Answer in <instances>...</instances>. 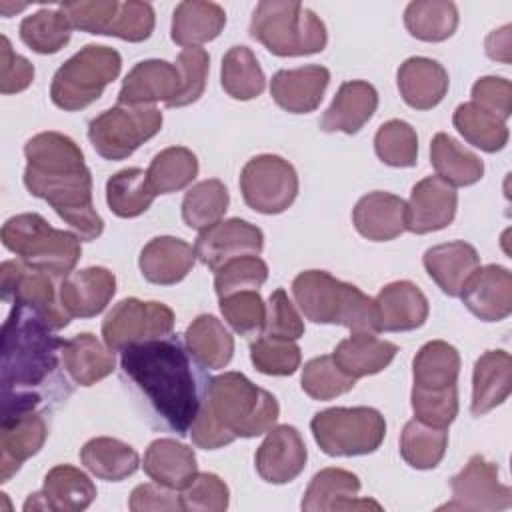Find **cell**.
Returning a JSON list of instances; mask_svg holds the SVG:
<instances>
[{"mask_svg": "<svg viewBox=\"0 0 512 512\" xmlns=\"http://www.w3.org/2000/svg\"><path fill=\"white\" fill-rule=\"evenodd\" d=\"M154 30V8L148 2H120L116 18L108 36H116L126 42H142L150 38Z\"/></svg>", "mask_w": 512, "mask_h": 512, "instance_id": "91938a15", "label": "cell"}, {"mask_svg": "<svg viewBox=\"0 0 512 512\" xmlns=\"http://www.w3.org/2000/svg\"><path fill=\"white\" fill-rule=\"evenodd\" d=\"M454 128L464 140L488 154L500 152L508 144V126L496 114L480 108L474 102H464L454 110Z\"/></svg>", "mask_w": 512, "mask_h": 512, "instance_id": "60d3db41", "label": "cell"}, {"mask_svg": "<svg viewBox=\"0 0 512 512\" xmlns=\"http://www.w3.org/2000/svg\"><path fill=\"white\" fill-rule=\"evenodd\" d=\"M176 66L182 76L180 94L168 104V108H182L196 102L206 88V76L210 68V56L204 48H184L178 58Z\"/></svg>", "mask_w": 512, "mask_h": 512, "instance_id": "9f6ffc18", "label": "cell"}, {"mask_svg": "<svg viewBox=\"0 0 512 512\" xmlns=\"http://www.w3.org/2000/svg\"><path fill=\"white\" fill-rule=\"evenodd\" d=\"M460 374V354L458 350L444 342H426L412 360L414 386L422 388H444L456 384Z\"/></svg>", "mask_w": 512, "mask_h": 512, "instance_id": "7bdbcfd3", "label": "cell"}, {"mask_svg": "<svg viewBox=\"0 0 512 512\" xmlns=\"http://www.w3.org/2000/svg\"><path fill=\"white\" fill-rule=\"evenodd\" d=\"M448 446L446 428L428 426L420 420H410L404 424L400 434V456L404 462L416 470L436 468Z\"/></svg>", "mask_w": 512, "mask_h": 512, "instance_id": "ee69618b", "label": "cell"}, {"mask_svg": "<svg viewBox=\"0 0 512 512\" xmlns=\"http://www.w3.org/2000/svg\"><path fill=\"white\" fill-rule=\"evenodd\" d=\"M0 238L4 248L16 254L18 260L50 276H68L82 254L78 234L50 226L36 212L8 218Z\"/></svg>", "mask_w": 512, "mask_h": 512, "instance_id": "52a82bcc", "label": "cell"}, {"mask_svg": "<svg viewBox=\"0 0 512 512\" xmlns=\"http://www.w3.org/2000/svg\"><path fill=\"white\" fill-rule=\"evenodd\" d=\"M240 192L252 210L260 214H280L298 196V174L294 166L276 154L250 158L240 174Z\"/></svg>", "mask_w": 512, "mask_h": 512, "instance_id": "8fae6325", "label": "cell"}, {"mask_svg": "<svg viewBox=\"0 0 512 512\" xmlns=\"http://www.w3.org/2000/svg\"><path fill=\"white\" fill-rule=\"evenodd\" d=\"M116 294V276L104 266H88L64 276L58 298L68 316H98Z\"/></svg>", "mask_w": 512, "mask_h": 512, "instance_id": "44dd1931", "label": "cell"}, {"mask_svg": "<svg viewBox=\"0 0 512 512\" xmlns=\"http://www.w3.org/2000/svg\"><path fill=\"white\" fill-rule=\"evenodd\" d=\"M0 294L4 302L24 304L42 314L54 330L68 326L70 316L56 298L48 272L36 270L22 260H6L0 266Z\"/></svg>", "mask_w": 512, "mask_h": 512, "instance_id": "4fadbf2b", "label": "cell"}, {"mask_svg": "<svg viewBox=\"0 0 512 512\" xmlns=\"http://www.w3.org/2000/svg\"><path fill=\"white\" fill-rule=\"evenodd\" d=\"M464 306L484 322H500L512 312V274L508 268L488 264L478 268L464 284Z\"/></svg>", "mask_w": 512, "mask_h": 512, "instance_id": "ffe728a7", "label": "cell"}, {"mask_svg": "<svg viewBox=\"0 0 512 512\" xmlns=\"http://www.w3.org/2000/svg\"><path fill=\"white\" fill-rule=\"evenodd\" d=\"M188 350L172 336L120 350V370L156 422L186 436L202 402Z\"/></svg>", "mask_w": 512, "mask_h": 512, "instance_id": "7a4b0ae2", "label": "cell"}, {"mask_svg": "<svg viewBox=\"0 0 512 512\" xmlns=\"http://www.w3.org/2000/svg\"><path fill=\"white\" fill-rule=\"evenodd\" d=\"M48 438L42 412L2 414L0 420V482H8L22 464L40 452Z\"/></svg>", "mask_w": 512, "mask_h": 512, "instance_id": "ac0fdd59", "label": "cell"}, {"mask_svg": "<svg viewBox=\"0 0 512 512\" xmlns=\"http://www.w3.org/2000/svg\"><path fill=\"white\" fill-rule=\"evenodd\" d=\"M394 342L378 338L374 332H352L336 344L332 358L352 378H362L382 372L396 356Z\"/></svg>", "mask_w": 512, "mask_h": 512, "instance_id": "e575fe53", "label": "cell"}, {"mask_svg": "<svg viewBox=\"0 0 512 512\" xmlns=\"http://www.w3.org/2000/svg\"><path fill=\"white\" fill-rule=\"evenodd\" d=\"M226 26V12L216 2L184 0L174 8L170 38L178 46L198 48L220 36Z\"/></svg>", "mask_w": 512, "mask_h": 512, "instance_id": "d6a6232c", "label": "cell"}, {"mask_svg": "<svg viewBox=\"0 0 512 512\" xmlns=\"http://www.w3.org/2000/svg\"><path fill=\"white\" fill-rule=\"evenodd\" d=\"M254 368L268 376H292L302 362V352L296 340L262 334L250 346Z\"/></svg>", "mask_w": 512, "mask_h": 512, "instance_id": "f907efd6", "label": "cell"}, {"mask_svg": "<svg viewBox=\"0 0 512 512\" xmlns=\"http://www.w3.org/2000/svg\"><path fill=\"white\" fill-rule=\"evenodd\" d=\"M220 84L234 100H252L264 92V72L248 46H232L224 54Z\"/></svg>", "mask_w": 512, "mask_h": 512, "instance_id": "b9f144b4", "label": "cell"}, {"mask_svg": "<svg viewBox=\"0 0 512 512\" xmlns=\"http://www.w3.org/2000/svg\"><path fill=\"white\" fill-rule=\"evenodd\" d=\"M26 190L46 200L74 228L80 240H96L104 220L92 202V174L80 146L66 134L48 130L24 144Z\"/></svg>", "mask_w": 512, "mask_h": 512, "instance_id": "3957f363", "label": "cell"}, {"mask_svg": "<svg viewBox=\"0 0 512 512\" xmlns=\"http://www.w3.org/2000/svg\"><path fill=\"white\" fill-rule=\"evenodd\" d=\"M376 156L394 168H410L418 162L416 130L404 120L384 122L374 136Z\"/></svg>", "mask_w": 512, "mask_h": 512, "instance_id": "681fc988", "label": "cell"}, {"mask_svg": "<svg viewBox=\"0 0 512 512\" xmlns=\"http://www.w3.org/2000/svg\"><path fill=\"white\" fill-rule=\"evenodd\" d=\"M356 378L348 376L332 358V354L316 356L308 360L302 368L300 386L314 400H332L350 392Z\"/></svg>", "mask_w": 512, "mask_h": 512, "instance_id": "c3c4849f", "label": "cell"}, {"mask_svg": "<svg viewBox=\"0 0 512 512\" xmlns=\"http://www.w3.org/2000/svg\"><path fill=\"white\" fill-rule=\"evenodd\" d=\"M72 36V24L68 16L58 8H42L26 16L20 24V40L38 54L60 52Z\"/></svg>", "mask_w": 512, "mask_h": 512, "instance_id": "bcb514c9", "label": "cell"}, {"mask_svg": "<svg viewBox=\"0 0 512 512\" xmlns=\"http://www.w3.org/2000/svg\"><path fill=\"white\" fill-rule=\"evenodd\" d=\"M182 510L192 512H224L228 508L230 490L224 480L212 472H196L182 488Z\"/></svg>", "mask_w": 512, "mask_h": 512, "instance_id": "11a10c76", "label": "cell"}, {"mask_svg": "<svg viewBox=\"0 0 512 512\" xmlns=\"http://www.w3.org/2000/svg\"><path fill=\"white\" fill-rule=\"evenodd\" d=\"M228 190L222 180L208 178L194 184L182 200L184 224L192 230H206L222 220L228 210Z\"/></svg>", "mask_w": 512, "mask_h": 512, "instance_id": "f6af8a7d", "label": "cell"}, {"mask_svg": "<svg viewBox=\"0 0 512 512\" xmlns=\"http://www.w3.org/2000/svg\"><path fill=\"white\" fill-rule=\"evenodd\" d=\"M278 416V400L268 390L258 388L240 372H224L206 382L188 434L194 446L216 450L236 438L268 432Z\"/></svg>", "mask_w": 512, "mask_h": 512, "instance_id": "277c9868", "label": "cell"}, {"mask_svg": "<svg viewBox=\"0 0 512 512\" xmlns=\"http://www.w3.org/2000/svg\"><path fill=\"white\" fill-rule=\"evenodd\" d=\"M422 264L446 296L458 298L466 280L480 268V256L472 244L454 240L428 248L422 256Z\"/></svg>", "mask_w": 512, "mask_h": 512, "instance_id": "484cf974", "label": "cell"}, {"mask_svg": "<svg viewBox=\"0 0 512 512\" xmlns=\"http://www.w3.org/2000/svg\"><path fill=\"white\" fill-rule=\"evenodd\" d=\"M26 6H28V4H16V6H14V10H16V12H18V10H24V8H26ZM0 10H2V14H4V18H8V16H10V12H8V10H6V2H2V4H0Z\"/></svg>", "mask_w": 512, "mask_h": 512, "instance_id": "03108f58", "label": "cell"}, {"mask_svg": "<svg viewBox=\"0 0 512 512\" xmlns=\"http://www.w3.org/2000/svg\"><path fill=\"white\" fill-rule=\"evenodd\" d=\"M250 36L276 56H310L326 48V26L294 0H262L252 12Z\"/></svg>", "mask_w": 512, "mask_h": 512, "instance_id": "8992f818", "label": "cell"}, {"mask_svg": "<svg viewBox=\"0 0 512 512\" xmlns=\"http://www.w3.org/2000/svg\"><path fill=\"white\" fill-rule=\"evenodd\" d=\"M80 462L96 478L106 482H120L138 470L140 456L130 444L118 438L98 436L82 446Z\"/></svg>", "mask_w": 512, "mask_h": 512, "instance_id": "8d00e7d4", "label": "cell"}, {"mask_svg": "<svg viewBox=\"0 0 512 512\" xmlns=\"http://www.w3.org/2000/svg\"><path fill=\"white\" fill-rule=\"evenodd\" d=\"M154 198L156 190L142 168H124L106 182L108 208L120 218H136L144 214Z\"/></svg>", "mask_w": 512, "mask_h": 512, "instance_id": "ab89813d", "label": "cell"}, {"mask_svg": "<svg viewBox=\"0 0 512 512\" xmlns=\"http://www.w3.org/2000/svg\"><path fill=\"white\" fill-rule=\"evenodd\" d=\"M360 480L356 474L342 468H324L314 474L310 480L304 498V512H340V510H380V504L364 498H358Z\"/></svg>", "mask_w": 512, "mask_h": 512, "instance_id": "7402d4cb", "label": "cell"}, {"mask_svg": "<svg viewBox=\"0 0 512 512\" xmlns=\"http://www.w3.org/2000/svg\"><path fill=\"white\" fill-rule=\"evenodd\" d=\"M292 294L304 318L314 324H340L350 332H380L374 300L358 286L324 270L300 272L292 280Z\"/></svg>", "mask_w": 512, "mask_h": 512, "instance_id": "5b68a950", "label": "cell"}, {"mask_svg": "<svg viewBox=\"0 0 512 512\" xmlns=\"http://www.w3.org/2000/svg\"><path fill=\"white\" fill-rule=\"evenodd\" d=\"M70 20L72 28L108 36L110 26L120 8L118 0H78V2H62L58 6Z\"/></svg>", "mask_w": 512, "mask_h": 512, "instance_id": "6f0895ef", "label": "cell"}, {"mask_svg": "<svg viewBox=\"0 0 512 512\" xmlns=\"http://www.w3.org/2000/svg\"><path fill=\"white\" fill-rule=\"evenodd\" d=\"M264 334L286 338V340H298L304 334V322L290 302L284 288H276L266 304V320H264Z\"/></svg>", "mask_w": 512, "mask_h": 512, "instance_id": "680465c9", "label": "cell"}, {"mask_svg": "<svg viewBox=\"0 0 512 512\" xmlns=\"http://www.w3.org/2000/svg\"><path fill=\"white\" fill-rule=\"evenodd\" d=\"M172 330V308L154 300L144 302L138 298H124L102 320V338L112 350H124L130 344L166 338Z\"/></svg>", "mask_w": 512, "mask_h": 512, "instance_id": "7c38bea8", "label": "cell"}, {"mask_svg": "<svg viewBox=\"0 0 512 512\" xmlns=\"http://www.w3.org/2000/svg\"><path fill=\"white\" fill-rule=\"evenodd\" d=\"M196 262L194 248L182 238L156 236L140 252L138 266L142 276L158 286L182 282Z\"/></svg>", "mask_w": 512, "mask_h": 512, "instance_id": "f1b7e54d", "label": "cell"}, {"mask_svg": "<svg viewBox=\"0 0 512 512\" xmlns=\"http://www.w3.org/2000/svg\"><path fill=\"white\" fill-rule=\"evenodd\" d=\"M220 312L230 328L242 336H254L264 328L266 304L258 290H242L220 298Z\"/></svg>", "mask_w": 512, "mask_h": 512, "instance_id": "db71d44e", "label": "cell"}, {"mask_svg": "<svg viewBox=\"0 0 512 512\" xmlns=\"http://www.w3.org/2000/svg\"><path fill=\"white\" fill-rule=\"evenodd\" d=\"M64 340L36 310L12 304L2 324L0 400L2 414L40 412L72 390L60 376Z\"/></svg>", "mask_w": 512, "mask_h": 512, "instance_id": "6da1fadb", "label": "cell"}, {"mask_svg": "<svg viewBox=\"0 0 512 512\" xmlns=\"http://www.w3.org/2000/svg\"><path fill=\"white\" fill-rule=\"evenodd\" d=\"M310 430L328 456H364L380 448L386 436L384 416L370 406H336L316 412Z\"/></svg>", "mask_w": 512, "mask_h": 512, "instance_id": "9c48e42d", "label": "cell"}, {"mask_svg": "<svg viewBox=\"0 0 512 512\" xmlns=\"http://www.w3.org/2000/svg\"><path fill=\"white\" fill-rule=\"evenodd\" d=\"M378 92L366 80L344 82L320 118L324 132L356 134L376 112Z\"/></svg>", "mask_w": 512, "mask_h": 512, "instance_id": "f546056e", "label": "cell"}, {"mask_svg": "<svg viewBox=\"0 0 512 512\" xmlns=\"http://www.w3.org/2000/svg\"><path fill=\"white\" fill-rule=\"evenodd\" d=\"M512 390V358L506 350L484 352L472 372V402L470 412L484 416L504 400Z\"/></svg>", "mask_w": 512, "mask_h": 512, "instance_id": "4dcf8cb0", "label": "cell"}, {"mask_svg": "<svg viewBox=\"0 0 512 512\" xmlns=\"http://www.w3.org/2000/svg\"><path fill=\"white\" fill-rule=\"evenodd\" d=\"M2 54H0V92L2 94H18L26 90L34 80V66L24 56L12 50V44L6 36L0 38Z\"/></svg>", "mask_w": 512, "mask_h": 512, "instance_id": "6125c7cd", "label": "cell"}, {"mask_svg": "<svg viewBox=\"0 0 512 512\" xmlns=\"http://www.w3.org/2000/svg\"><path fill=\"white\" fill-rule=\"evenodd\" d=\"M118 50L100 44H86L70 56L52 76L50 100L54 106L76 112L98 100L104 88L120 74Z\"/></svg>", "mask_w": 512, "mask_h": 512, "instance_id": "ba28073f", "label": "cell"}, {"mask_svg": "<svg viewBox=\"0 0 512 512\" xmlns=\"http://www.w3.org/2000/svg\"><path fill=\"white\" fill-rule=\"evenodd\" d=\"M162 128V112L152 104H118L88 124V140L104 160H124Z\"/></svg>", "mask_w": 512, "mask_h": 512, "instance_id": "30bf717a", "label": "cell"}, {"mask_svg": "<svg viewBox=\"0 0 512 512\" xmlns=\"http://www.w3.org/2000/svg\"><path fill=\"white\" fill-rule=\"evenodd\" d=\"M396 82L402 100L416 110H430L438 106L450 84L444 66L424 56L406 58L396 72Z\"/></svg>", "mask_w": 512, "mask_h": 512, "instance_id": "83f0119b", "label": "cell"}, {"mask_svg": "<svg viewBox=\"0 0 512 512\" xmlns=\"http://www.w3.org/2000/svg\"><path fill=\"white\" fill-rule=\"evenodd\" d=\"M268 278V266L260 256H240L214 272V290L224 298L242 290H258Z\"/></svg>", "mask_w": 512, "mask_h": 512, "instance_id": "f5cc1de1", "label": "cell"}, {"mask_svg": "<svg viewBox=\"0 0 512 512\" xmlns=\"http://www.w3.org/2000/svg\"><path fill=\"white\" fill-rule=\"evenodd\" d=\"M430 164L452 186H472L484 176V162L460 146L452 136L438 132L430 142Z\"/></svg>", "mask_w": 512, "mask_h": 512, "instance_id": "74e56055", "label": "cell"}, {"mask_svg": "<svg viewBox=\"0 0 512 512\" xmlns=\"http://www.w3.org/2000/svg\"><path fill=\"white\" fill-rule=\"evenodd\" d=\"M264 248V234L258 226L228 218L202 230L194 242L196 258L216 272L226 262L240 256H258Z\"/></svg>", "mask_w": 512, "mask_h": 512, "instance_id": "9a60e30c", "label": "cell"}, {"mask_svg": "<svg viewBox=\"0 0 512 512\" xmlns=\"http://www.w3.org/2000/svg\"><path fill=\"white\" fill-rule=\"evenodd\" d=\"M128 508L132 512H148V510H182V500L176 490L166 488L162 484H140L132 490Z\"/></svg>", "mask_w": 512, "mask_h": 512, "instance_id": "be15d7a7", "label": "cell"}, {"mask_svg": "<svg viewBox=\"0 0 512 512\" xmlns=\"http://www.w3.org/2000/svg\"><path fill=\"white\" fill-rule=\"evenodd\" d=\"M486 54L492 60H500L504 64L510 62V24L494 30L486 38Z\"/></svg>", "mask_w": 512, "mask_h": 512, "instance_id": "e7e4bbea", "label": "cell"}, {"mask_svg": "<svg viewBox=\"0 0 512 512\" xmlns=\"http://www.w3.org/2000/svg\"><path fill=\"white\" fill-rule=\"evenodd\" d=\"M378 330L408 332L420 328L430 312L428 298L410 280L386 284L374 298Z\"/></svg>", "mask_w": 512, "mask_h": 512, "instance_id": "cb8c5ba5", "label": "cell"}, {"mask_svg": "<svg viewBox=\"0 0 512 512\" xmlns=\"http://www.w3.org/2000/svg\"><path fill=\"white\" fill-rule=\"evenodd\" d=\"M458 194L452 184L440 176H428L412 186L406 202V230L428 234L452 224L456 216Z\"/></svg>", "mask_w": 512, "mask_h": 512, "instance_id": "d6986e66", "label": "cell"}, {"mask_svg": "<svg viewBox=\"0 0 512 512\" xmlns=\"http://www.w3.org/2000/svg\"><path fill=\"white\" fill-rule=\"evenodd\" d=\"M96 498V486L86 472L70 464L54 466L40 492H34L24 502V512L52 510V512H80Z\"/></svg>", "mask_w": 512, "mask_h": 512, "instance_id": "e0dca14e", "label": "cell"}, {"mask_svg": "<svg viewBox=\"0 0 512 512\" xmlns=\"http://www.w3.org/2000/svg\"><path fill=\"white\" fill-rule=\"evenodd\" d=\"M146 174L156 194H172L192 184L198 174V158L184 146H170L152 158Z\"/></svg>", "mask_w": 512, "mask_h": 512, "instance_id": "7dc6e473", "label": "cell"}, {"mask_svg": "<svg viewBox=\"0 0 512 512\" xmlns=\"http://www.w3.org/2000/svg\"><path fill=\"white\" fill-rule=\"evenodd\" d=\"M306 460V444L290 424L272 426L254 456L258 476L270 484L292 482L302 474Z\"/></svg>", "mask_w": 512, "mask_h": 512, "instance_id": "2e32d148", "label": "cell"}, {"mask_svg": "<svg viewBox=\"0 0 512 512\" xmlns=\"http://www.w3.org/2000/svg\"><path fill=\"white\" fill-rule=\"evenodd\" d=\"M184 346L194 362L206 370L228 366L234 354V338L212 314H200L184 332Z\"/></svg>", "mask_w": 512, "mask_h": 512, "instance_id": "d590c367", "label": "cell"}, {"mask_svg": "<svg viewBox=\"0 0 512 512\" xmlns=\"http://www.w3.org/2000/svg\"><path fill=\"white\" fill-rule=\"evenodd\" d=\"M182 76L176 64L166 60H142L124 78L118 104H156L166 106L180 94Z\"/></svg>", "mask_w": 512, "mask_h": 512, "instance_id": "603a6c76", "label": "cell"}, {"mask_svg": "<svg viewBox=\"0 0 512 512\" xmlns=\"http://www.w3.org/2000/svg\"><path fill=\"white\" fill-rule=\"evenodd\" d=\"M480 108L496 114L504 122L512 114V84L500 76H482L472 86V100Z\"/></svg>", "mask_w": 512, "mask_h": 512, "instance_id": "94428289", "label": "cell"}, {"mask_svg": "<svg viewBox=\"0 0 512 512\" xmlns=\"http://www.w3.org/2000/svg\"><path fill=\"white\" fill-rule=\"evenodd\" d=\"M352 222L372 242L394 240L406 230V202L390 192H370L356 202Z\"/></svg>", "mask_w": 512, "mask_h": 512, "instance_id": "4316f807", "label": "cell"}, {"mask_svg": "<svg viewBox=\"0 0 512 512\" xmlns=\"http://www.w3.org/2000/svg\"><path fill=\"white\" fill-rule=\"evenodd\" d=\"M450 488L452 500L438 510L496 512L512 506V488L500 482L498 466L480 454H474L450 480Z\"/></svg>", "mask_w": 512, "mask_h": 512, "instance_id": "5bb4252c", "label": "cell"}, {"mask_svg": "<svg viewBox=\"0 0 512 512\" xmlns=\"http://www.w3.org/2000/svg\"><path fill=\"white\" fill-rule=\"evenodd\" d=\"M142 466L150 480L172 490H182L198 472L194 450L174 438L150 442Z\"/></svg>", "mask_w": 512, "mask_h": 512, "instance_id": "836d02e7", "label": "cell"}, {"mask_svg": "<svg viewBox=\"0 0 512 512\" xmlns=\"http://www.w3.org/2000/svg\"><path fill=\"white\" fill-rule=\"evenodd\" d=\"M404 26L422 42H444L458 28V8L450 0H414L404 10Z\"/></svg>", "mask_w": 512, "mask_h": 512, "instance_id": "f35d334b", "label": "cell"}, {"mask_svg": "<svg viewBox=\"0 0 512 512\" xmlns=\"http://www.w3.org/2000/svg\"><path fill=\"white\" fill-rule=\"evenodd\" d=\"M62 366L78 386H92L112 374L116 366L114 350L102 344L94 334L82 332L64 340Z\"/></svg>", "mask_w": 512, "mask_h": 512, "instance_id": "1f68e13d", "label": "cell"}, {"mask_svg": "<svg viewBox=\"0 0 512 512\" xmlns=\"http://www.w3.org/2000/svg\"><path fill=\"white\" fill-rule=\"evenodd\" d=\"M414 418L436 428H448L458 414V388L456 384L444 388L412 386Z\"/></svg>", "mask_w": 512, "mask_h": 512, "instance_id": "816d5d0a", "label": "cell"}, {"mask_svg": "<svg viewBox=\"0 0 512 512\" xmlns=\"http://www.w3.org/2000/svg\"><path fill=\"white\" fill-rule=\"evenodd\" d=\"M328 82V68L318 64L278 70L270 82V96L290 114H308L320 106Z\"/></svg>", "mask_w": 512, "mask_h": 512, "instance_id": "d4e9b609", "label": "cell"}]
</instances>
